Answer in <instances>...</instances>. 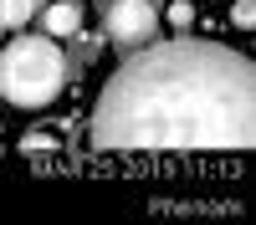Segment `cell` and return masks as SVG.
<instances>
[{
    "label": "cell",
    "mask_w": 256,
    "mask_h": 225,
    "mask_svg": "<svg viewBox=\"0 0 256 225\" xmlns=\"http://www.w3.org/2000/svg\"><path fill=\"white\" fill-rule=\"evenodd\" d=\"M41 0H0V31H16V26H26V20L36 15Z\"/></svg>",
    "instance_id": "obj_5"
},
{
    "label": "cell",
    "mask_w": 256,
    "mask_h": 225,
    "mask_svg": "<svg viewBox=\"0 0 256 225\" xmlns=\"http://www.w3.org/2000/svg\"><path fill=\"white\" fill-rule=\"evenodd\" d=\"M92 149H251L256 143V72L220 41H144L102 82L88 123Z\"/></svg>",
    "instance_id": "obj_1"
},
{
    "label": "cell",
    "mask_w": 256,
    "mask_h": 225,
    "mask_svg": "<svg viewBox=\"0 0 256 225\" xmlns=\"http://www.w3.org/2000/svg\"><path fill=\"white\" fill-rule=\"evenodd\" d=\"M154 36H159L154 0H108L102 5V41H113L118 51H134V46H144Z\"/></svg>",
    "instance_id": "obj_3"
},
{
    "label": "cell",
    "mask_w": 256,
    "mask_h": 225,
    "mask_svg": "<svg viewBox=\"0 0 256 225\" xmlns=\"http://www.w3.org/2000/svg\"><path fill=\"white\" fill-rule=\"evenodd\" d=\"M41 26H46V36L67 41L72 31H82V10L72 5V0H56V5H46V10H41Z\"/></svg>",
    "instance_id": "obj_4"
},
{
    "label": "cell",
    "mask_w": 256,
    "mask_h": 225,
    "mask_svg": "<svg viewBox=\"0 0 256 225\" xmlns=\"http://www.w3.org/2000/svg\"><path fill=\"white\" fill-rule=\"evenodd\" d=\"M72 61L56 46V36H16L0 46V97L10 108H46L52 97L67 92Z\"/></svg>",
    "instance_id": "obj_2"
}]
</instances>
